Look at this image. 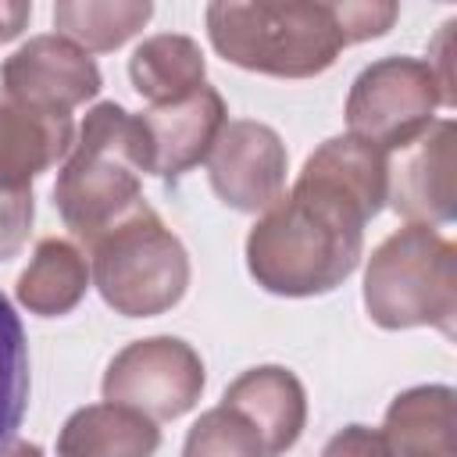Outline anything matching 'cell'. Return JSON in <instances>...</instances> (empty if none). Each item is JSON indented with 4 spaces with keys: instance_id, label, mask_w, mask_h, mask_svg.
Instances as JSON below:
<instances>
[{
    "instance_id": "12",
    "label": "cell",
    "mask_w": 457,
    "mask_h": 457,
    "mask_svg": "<svg viewBox=\"0 0 457 457\" xmlns=\"http://www.w3.org/2000/svg\"><path fill=\"white\" fill-rule=\"evenodd\" d=\"M225 407L239 411L261 436L264 457H282L293 450L307 428V393L303 382L282 364H257L246 368L239 378L228 382Z\"/></svg>"
},
{
    "instance_id": "24",
    "label": "cell",
    "mask_w": 457,
    "mask_h": 457,
    "mask_svg": "<svg viewBox=\"0 0 457 457\" xmlns=\"http://www.w3.org/2000/svg\"><path fill=\"white\" fill-rule=\"evenodd\" d=\"M0 457H43V450H39V443H29V439L14 436V439L0 443Z\"/></svg>"
},
{
    "instance_id": "15",
    "label": "cell",
    "mask_w": 457,
    "mask_h": 457,
    "mask_svg": "<svg viewBox=\"0 0 457 457\" xmlns=\"http://www.w3.org/2000/svg\"><path fill=\"white\" fill-rule=\"evenodd\" d=\"M161 428L121 403H86L57 432V457H154Z\"/></svg>"
},
{
    "instance_id": "19",
    "label": "cell",
    "mask_w": 457,
    "mask_h": 457,
    "mask_svg": "<svg viewBox=\"0 0 457 457\" xmlns=\"http://www.w3.org/2000/svg\"><path fill=\"white\" fill-rule=\"evenodd\" d=\"M29 411V339L11 300L0 293V443L14 439Z\"/></svg>"
},
{
    "instance_id": "13",
    "label": "cell",
    "mask_w": 457,
    "mask_h": 457,
    "mask_svg": "<svg viewBox=\"0 0 457 457\" xmlns=\"http://www.w3.org/2000/svg\"><path fill=\"white\" fill-rule=\"evenodd\" d=\"M71 143V114L32 107L0 89V189H32V179L64 161Z\"/></svg>"
},
{
    "instance_id": "4",
    "label": "cell",
    "mask_w": 457,
    "mask_h": 457,
    "mask_svg": "<svg viewBox=\"0 0 457 457\" xmlns=\"http://www.w3.org/2000/svg\"><path fill=\"white\" fill-rule=\"evenodd\" d=\"M364 311L378 328H439L453 336L457 246L432 225L389 232L364 268Z\"/></svg>"
},
{
    "instance_id": "8",
    "label": "cell",
    "mask_w": 457,
    "mask_h": 457,
    "mask_svg": "<svg viewBox=\"0 0 457 457\" xmlns=\"http://www.w3.org/2000/svg\"><path fill=\"white\" fill-rule=\"evenodd\" d=\"M204 164L221 204L243 214H257L282 196L289 154L271 125L253 118H228Z\"/></svg>"
},
{
    "instance_id": "14",
    "label": "cell",
    "mask_w": 457,
    "mask_h": 457,
    "mask_svg": "<svg viewBox=\"0 0 457 457\" xmlns=\"http://www.w3.org/2000/svg\"><path fill=\"white\" fill-rule=\"evenodd\" d=\"M386 457H457V396L450 386H411L386 407Z\"/></svg>"
},
{
    "instance_id": "9",
    "label": "cell",
    "mask_w": 457,
    "mask_h": 457,
    "mask_svg": "<svg viewBox=\"0 0 457 457\" xmlns=\"http://www.w3.org/2000/svg\"><path fill=\"white\" fill-rule=\"evenodd\" d=\"M100 86L96 61L57 32L32 36L0 64V89L43 111L71 114V107L93 100Z\"/></svg>"
},
{
    "instance_id": "6",
    "label": "cell",
    "mask_w": 457,
    "mask_h": 457,
    "mask_svg": "<svg viewBox=\"0 0 457 457\" xmlns=\"http://www.w3.org/2000/svg\"><path fill=\"white\" fill-rule=\"evenodd\" d=\"M439 104L450 107L425 61L382 57L353 79L346 96V129L389 157L411 146L436 121Z\"/></svg>"
},
{
    "instance_id": "5",
    "label": "cell",
    "mask_w": 457,
    "mask_h": 457,
    "mask_svg": "<svg viewBox=\"0 0 457 457\" xmlns=\"http://www.w3.org/2000/svg\"><path fill=\"white\" fill-rule=\"evenodd\" d=\"M89 278L125 318H157L189 289V253L150 204H139L89 243Z\"/></svg>"
},
{
    "instance_id": "18",
    "label": "cell",
    "mask_w": 457,
    "mask_h": 457,
    "mask_svg": "<svg viewBox=\"0 0 457 457\" xmlns=\"http://www.w3.org/2000/svg\"><path fill=\"white\" fill-rule=\"evenodd\" d=\"M154 18L146 0H61L54 4L57 36L71 39L86 54H107L129 43Z\"/></svg>"
},
{
    "instance_id": "23",
    "label": "cell",
    "mask_w": 457,
    "mask_h": 457,
    "mask_svg": "<svg viewBox=\"0 0 457 457\" xmlns=\"http://www.w3.org/2000/svg\"><path fill=\"white\" fill-rule=\"evenodd\" d=\"M32 18V4L25 0H0V43H11L25 32Z\"/></svg>"
},
{
    "instance_id": "21",
    "label": "cell",
    "mask_w": 457,
    "mask_h": 457,
    "mask_svg": "<svg viewBox=\"0 0 457 457\" xmlns=\"http://www.w3.org/2000/svg\"><path fill=\"white\" fill-rule=\"evenodd\" d=\"M32 218H36L32 189H0V261L14 257L25 246Z\"/></svg>"
},
{
    "instance_id": "3",
    "label": "cell",
    "mask_w": 457,
    "mask_h": 457,
    "mask_svg": "<svg viewBox=\"0 0 457 457\" xmlns=\"http://www.w3.org/2000/svg\"><path fill=\"white\" fill-rule=\"evenodd\" d=\"M150 171V146L139 114L114 100L86 111L79 136L57 171L54 204L75 239L93 243L114 221L143 204V175Z\"/></svg>"
},
{
    "instance_id": "7",
    "label": "cell",
    "mask_w": 457,
    "mask_h": 457,
    "mask_svg": "<svg viewBox=\"0 0 457 457\" xmlns=\"http://www.w3.org/2000/svg\"><path fill=\"white\" fill-rule=\"evenodd\" d=\"M204 382V361L186 339L146 336L111 357L100 389L107 403L132 407L154 421H175L196 407Z\"/></svg>"
},
{
    "instance_id": "10",
    "label": "cell",
    "mask_w": 457,
    "mask_h": 457,
    "mask_svg": "<svg viewBox=\"0 0 457 457\" xmlns=\"http://www.w3.org/2000/svg\"><path fill=\"white\" fill-rule=\"evenodd\" d=\"M457 125L453 118L432 121L411 146L389 161V207L407 225H446L457 214Z\"/></svg>"
},
{
    "instance_id": "17",
    "label": "cell",
    "mask_w": 457,
    "mask_h": 457,
    "mask_svg": "<svg viewBox=\"0 0 457 457\" xmlns=\"http://www.w3.org/2000/svg\"><path fill=\"white\" fill-rule=\"evenodd\" d=\"M129 79H132V89L150 107H164V104L186 100L207 82V61L193 36L157 32L132 50Z\"/></svg>"
},
{
    "instance_id": "16",
    "label": "cell",
    "mask_w": 457,
    "mask_h": 457,
    "mask_svg": "<svg viewBox=\"0 0 457 457\" xmlns=\"http://www.w3.org/2000/svg\"><path fill=\"white\" fill-rule=\"evenodd\" d=\"M89 289V261L71 239L46 236L14 282V296L29 314L61 318L82 303Z\"/></svg>"
},
{
    "instance_id": "11",
    "label": "cell",
    "mask_w": 457,
    "mask_h": 457,
    "mask_svg": "<svg viewBox=\"0 0 457 457\" xmlns=\"http://www.w3.org/2000/svg\"><path fill=\"white\" fill-rule=\"evenodd\" d=\"M146 146H150V175L175 182L200 161H207L221 125L228 121L225 100L214 86H200L186 100L164 104V107H146L139 114Z\"/></svg>"
},
{
    "instance_id": "2",
    "label": "cell",
    "mask_w": 457,
    "mask_h": 457,
    "mask_svg": "<svg viewBox=\"0 0 457 457\" xmlns=\"http://www.w3.org/2000/svg\"><path fill=\"white\" fill-rule=\"evenodd\" d=\"M396 4L321 0H214L204 11L211 46L236 68L275 79H314L343 46L378 39L393 29Z\"/></svg>"
},
{
    "instance_id": "22",
    "label": "cell",
    "mask_w": 457,
    "mask_h": 457,
    "mask_svg": "<svg viewBox=\"0 0 457 457\" xmlns=\"http://www.w3.org/2000/svg\"><path fill=\"white\" fill-rule=\"evenodd\" d=\"M321 457H386V443H382V432L378 428H368V425H346L339 428Z\"/></svg>"
},
{
    "instance_id": "20",
    "label": "cell",
    "mask_w": 457,
    "mask_h": 457,
    "mask_svg": "<svg viewBox=\"0 0 457 457\" xmlns=\"http://www.w3.org/2000/svg\"><path fill=\"white\" fill-rule=\"evenodd\" d=\"M182 457H264V443L239 411L218 403L189 425Z\"/></svg>"
},
{
    "instance_id": "1",
    "label": "cell",
    "mask_w": 457,
    "mask_h": 457,
    "mask_svg": "<svg viewBox=\"0 0 457 457\" xmlns=\"http://www.w3.org/2000/svg\"><path fill=\"white\" fill-rule=\"evenodd\" d=\"M389 157L357 136L325 139L246 236V271L275 296L343 286L364 250V225L386 207Z\"/></svg>"
}]
</instances>
